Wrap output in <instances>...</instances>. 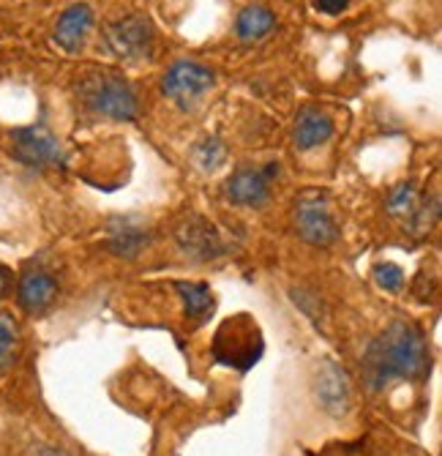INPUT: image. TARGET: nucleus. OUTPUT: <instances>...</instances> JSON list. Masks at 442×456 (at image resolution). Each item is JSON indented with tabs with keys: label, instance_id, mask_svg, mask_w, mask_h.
Listing matches in <instances>:
<instances>
[{
	"label": "nucleus",
	"instance_id": "1",
	"mask_svg": "<svg viewBox=\"0 0 442 456\" xmlns=\"http://www.w3.org/2000/svg\"><path fill=\"white\" fill-rule=\"evenodd\" d=\"M429 366L431 355L423 330L407 320H396L369 345L364 361H360V375H364V386L377 394L396 380L426 378Z\"/></svg>",
	"mask_w": 442,
	"mask_h": 456
},
{
	"label": "nucleus",
	"instance_id": "2",
	"mask_svg": "<svg viewBox=\"0 0 442 456\" xmlns=\"http://www.w3.org/2000/svg\"><path fill=\"white\" fill-rule=\"evenodd\" d=\"M79 96L83 102L101 118H112V120H134L140 112V102L137 94L129 82L120 74H93L88 79H83L79 86Z\"/></svg>",
	"mask_w": 442,
	"mask_h": 456
},
{
	"label": "nucleus",
	"instance_id": "3",
	"mask_svg": "<svg viewBox=\"0 0 442 456\" xmlns=\"http://www.w3.org/2000/svg\"><path fill=\"white\" fill-rule=\"evenodd\" d=\"M295 230L311 246H331L339 238V222L325 194L306 191L295 202Z\"/></svg>",
	"mask_w": 442,
	"mask_h": 456
},
{
	"label": "nucleus",
	"instance_id": "4",
	"mask_svg": "<svg viewBox=\"0 0 442 456\" xmlns=\"http://www.w3.org/2000/svg\"><path fill=\"white\" fill-rule=\"evenodd\" d=\"M211 88H213V71L194 61H178L162 77L165 96L173 99L181 110L194 107Z\"/></svg>",
	"mask_w": 442,
	"mask_h": 456
},
{
	"label": "nucleus",
	"instance_id": "5",
	"mask_svg": "<svg viewBox=\"0 0 442 456\" xmlns=\"http://www.w3.org/2000/svg\"><path fill=\"white\" fill-rule=\"evenodd\" d=\"M112 55L120 61H148L153 55V25L142 14H129L104 33Z\"/></svg>",
	"mask_w": 442,
	"mask_h": 456
},
{
	"label": "nucleus",
	"instance_id": "6",
	"mask_svg": "<svg viewBox=\"0 0 442 456\" xmlns=\"http://www.w3.org/2000/svg\"><path fill=\"white\" fill-rule=\"evenodd\" d=\"M14 142V156L28 164V167L44 170V167H58L63 161V148L58 142V137L52 132H47L44 126H28V129H17L12 134Z\"/></svg>",
	"mask_w": 442,
	"mask_h": 456
},
{
	"label": "nucleus",
	"instance_id": "7",
	"mask_svg": "<svg viewBox=\"0 0 442 456\" xmlns=\"http://www.w3.org/2000/svg\"><path fill=\"white\" fill-rule=\"evenodd\" d=\"M314 394H317L319 407H323L325 412H331V416H344V412L350 410V402H352V386H350L347 371L336 361L325 358L317 366Z\"/></svg>",
	"mask_w": 442,
	"mask_h": 456
},
{
	"label": "nucleus",
	"instance_id": "8",
	"mask_svg": "<svg viewBox=\"0 0 442 456\" xmlns=\"http://www.w3.org/2000/svg\"><path fill=\"white\" fill-rule=\"evenodd\" d=\"M276 173H278V164H273V161L268 164V167L237 170L224 186L227 200L235 205H244V208H260L270 194V183H273Z\"/></svg>",
	"mask_w": 442,
	"mask_h": 456
},
{
	"label": "nucleus",
	"instance_id": "9",
	"mask_svg": "<svg viewBox=\"0 0 442 456\" xmlns=\"http://www.w3.org/2000/svg\"><path fill=\"white\" fill-rule=\"evenodd\" d=\"M175 238H178V246L183 248V255H189L194 260H213V257L224 255V240H221L219 230L203 216L186 219L175 230Z\"/></svg>",
	"mask_w": 442,
	"mask_h": 456
},
{
	"label": "nucleus",
	"instance_id": "10",
	"mask_svg": "<svg viewBox=\"0 0 442 456\" xmlns=\"http://www.w3.org/2000/svg\"><path fill=\"white\" fill-rule=\"evenodd\" d=\"M91 28H93V12H91V6H85V4H74V6H68V9L60 14L52 38H55V45H58L60 50H66V53H79V50L85 47Z\"/></svg>",
	"mask_w": 442,
	"mask_h": 456
},
{
	"label": "nucleus",
	"instance_id": "11",
	"mask_svg": "<svg viewBox=\"0 0 442 456\" xmlns=\"http://www.w3.org/2000/svg\"><path fill=\"white\" fill-rule=\"evenodd\" d=\"M334 137V120L317 107H303L295 118L293 140L298 151H311Z\"/></svg>",
	"mask_w": 442,
	"mask_h": 456
},
{
	"label": "nucleus",
	"instance_id": "12",
	"mask_svg": "<svg viewBox=\"0 0 442 456\" xmlns=\"http://www.w3.org/2000/svg\"><path fill=\"white\" fill-rule=\"evenodd\" d=\"M58 296V284L50 273L42 271H30L20 279L17 287V301L28 314H42L44 309H50V304Z\"/></svg>",
	"mask_w": 442,
	"mask_h": 456
},
{
	"label": "nucleus",
	"instance_id": "13",
	"mask_svg": "<svg viewBox=\"0 0 442 456\" xmlns=\"http://www.w3.org/2000/svg\"><path fill=\"white\" fill-rule=\"evenodd\" d=\"M388 211H390L393 216H398V219L410 222L413 227H418V232L426 230V227L431 224L429 211L421 208V197H418V191H415L413 183H401V186H396V189L390 191Z\"/></svg>",
	"mask_w": 442,
	"mask_h": 456
},
{
	"label": "nucleus",
	"instance_id": "14",
	"mask_svg": "<svg viewBox=\"0 0 442 456\" xmlns=\"http://www.w3.org/2000/svg\"><path fill=\"white\" fill-rule=\"evenodd\" d=\"M175 289L183 298L186 306V317L194 322H205L213 309H216V298H213V289L205 281H178Z\"/></svg>",
	"mask_w": 442,
	"mask_h": 456
},
{
	"label": "nucleus",
	"instance_id": "15",
	"mask_svg": "<svg viewBox=\"0 0 442 456\" xmlns=\"http://www.w3.org/2000/svg\"><path fill=\"white\" fill-rule=\"evenodd\" d=\"M276 25V17L273 12H268L265 6H249L237 14V36L244 41H260L265 38Z\"/></svg>",
	"mask_w": 442,
	"mask_h": 456
},
{
	"label": "nucleus",
	"instance_id": "16",
	"mask_svg": "<svg viewBox=\"0 0 442 456\" xmlns=\"http://www.w3.org/2000/svg\"><path fill=\"white\" fill-rule=\"evenodd\" d=\"M148 246V232L142 227H132V224H120L112 230L109 235V248L117 255V257H137L142 248Z\"/></svg>",
	"mask_w": 442,
	"mask_h": 456
},
{
	"label": "nucleus",
	"instance_id": "17",
	"mask_svg": "<svg viewBox=\"0 0 442 456\" xmlns=\"http://www.w3.org/2000/svg\"><path fill=\"white\" fill-rule=\"evenodd\" d=\"M17 345H20V330L12 314H0V369H6L14 355H17Z\"/></svg>",
	"mask_w": 442,
	"mask_h": 456
},
{
	"label": "nucleus",
	"instance_id": "18",
	"mask_svg": "<svg viewBox=\"0 0 442 456\" xmlns=\"http://www.w3.org/2000/svg\"><path fill=\"white\" fill-rule=\"evenodd\" d=\"M224 156H227V151H224V145H221L219 140H205L203 145H199V148L194 151L197 164H199V167H203L205 173L219 170V167H221V161H224Z\"/></svg>",
	"mask_w": 442,
	"mask_h": 456
},
{
	"label": "nucleus",
	"instance_id": "19",
	"mask_svg": "<svg viewBox=\"0 0 442 456\" xmlns=\"http://www.w3.org/2000/svg\"><path fill=\"white\" fill-rule=\"evenodd\" d=\"M374 279L382 289H388V293H398V289L405 287V271H401L396 263L374 265Z\"/></svg>",
	"mask_w": 442,
	"mask_h": 456
},
{
	"label": "nucleus",
	"instance_id": "20",
	"mask_svg": "<svg viewBox=\"0 0 442 456\" xmlns=\"http://www.w3.org/2000/svg\"><path fill=\"white\" fill-rule=\"evenodd\" d=\"M314 6H317V12L336 17V14H342L350 6V0H314Z\"/></svg>",
	"mask_w": 442,
	"mask_h": 456
},
{
	"label": "nucleus",
	"instance_id": "21",
	"mask_svg": "<svg viewBox=\"0 0 442 456\" xmlns=\"http://www.w3.org/2000/svg\"><path fill=\"white\" fill-rule=\"evenodd\" d=\"M9 284H12L9 268H6V265H0V296H4V293H6V289H9Z\"/></svg>",
	"mask_w": 442,
	"mask_h": 456
},
{
	"label": "nucleus",
	"instance_id": "22",
	"mask_svg": "<svg viewBox=\"0 0 442 456\" xmlns=\"http://www.w3.org/2000/svg\"><path fill=\"white\" fill-rule=\"evenodd\" d=\"M50 456H60V453H55V451H52V453H50Z\"/></svg>",
	"mask_w": 442,
	"mask_h": 456
}]
</instances>
